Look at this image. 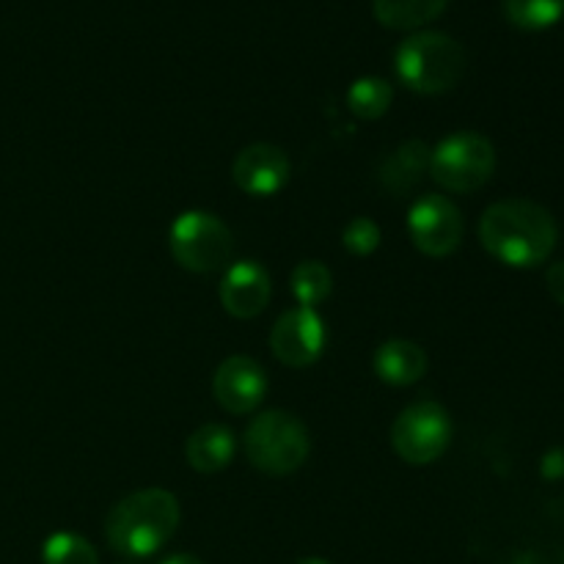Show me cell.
<instances>
[{"label": "cell", "instance_id": "6da1fadb", "mask_svg": "<svg viewBox=\"0 0 564 564\" xmlns=\"http://www.w3.org/2000/svg\"><path fill=\"white\" fill-rule=\"evenodd\" d=\"M485 251L510 268H538L554 253L560 226L554 215L529 198H505L485 209L479 220Z\"/></svg>", "mask_w": 564, "mask_h": 564}, {"label": "cell", "instance_id": "7a4b0ae2", "mask_svg": "<svg viewBox=\"0 0 564 564\" xmlns=\"http://www.w3.org/2000/svg\"><path fill=\"white\" fill-rule=\"evenodd\" d=\"M180 527V501L163 488L135 490L105 516V540L116 554L152 556L174 538Z\"/></svg>", "mask_w": 564, "mask_h": 564}, {"label": "cell", "instance_id": "3957f363", "mask_svg": "<svg viewBox=\"0 0 564 564\" xmlns=\"http://www.w3.org/2000/svg\"><path fill=\"white\" fill-rule=\"evenodd\" d=\"M394 66L411 91L444 94L460 83L466 72V50L446 33L422 31L397 47Z\"/></svg>", "mask_w": 564, "mask_h": 564}, {"label": "cell", "instance_id": "277c9868", "mask_svg": "<svg viewBox=\"0 0 564 564\" xmlns=\"http://www.w3.org/2000/svg\"><path fill=\"white\" fill-rule=\"evenodd\" d=\"M246 455L253 468L273 477L297 471L308 457V430L286 411L259 413L246 430Z\"/></svg>", "mask_w": 564, "mask_h": 564}, {"label": "cell", "instance_id": "5b68a950", "mask_svg": "<svg viewBox=\"0 0 564 564\" xmlns=\"http://www.w3.org/2000/svg\"><path fill=\"white\" fill-rule=\"evenodd\" d=\"M169 248L171 257L191 273H215L231 259L235 237L218 215L191 209L171 224Z\"/></svg>", "mask_w": 564, "mask_h": 564}, {"label": "cell", "instance_id": "8992f818", "mask_svg": "<svg viewBox=\"0 0 564 564\" xmlns=\"http://www.w3.org/2000/svg\"><path fill=\"white\" fill-rule=\"evenodd\" d=\"M496 149L479 132H455L430 154V174L444 191L474 193L494 176Z\"/></svg>", "mask_w": 564, "mask_h": 564}, {"label": "cell", "instance_id": "52a82bcc", "mask_svg": "<svg viewBox=\"0 0 564 564\" xmlns=\"http://www.w3.org/2000/svg\"><path fill=\"white\" fill-rule=\"evenodd\" d=\"M452 441V419L444 405L422 400L408 405L391 424V446L413 466L435 463Z\"/></svg>", "mask_w": 564, "mask_h": 564}, {"label": "cell", "instance_id": "ba28073f", "mask_svg": "<svg viewBox=\"0 0 564 564\" xmlns=\"http://www.w3.org/2000/svg\"><path fill=\"white\" fill-rule=\"evenodd\" d=\"M408 235L422 253L444 259L463 240V215L446 196H422L408 209Z\"/></svg>", "mask_w": 564, "mask_h": 564}, {"label": "cell", "instance_id": "9c48e42d", "mask_svg": "<svg viewBox=\"0 0 564 564\" xmlns=\"http://www.w3.org/2000/svg\"><path fill=\"white\" fill-rule=\"evenodd\" d=\"M325 347V323L314 308L297 306L281 314L270 334V350L284 367H312Z\"/></svg>", "mask_w": 564, "mask_h": 564}, {"label": "cell", "instance_id": "30bf717a", "mask_svg": "<svg viewBox=\"0 0 564 564\" xmlns=\"http://www.w3.org/2000/svg\"><path fill=\"white\" fill-rule=\"evenodd\" d=\"M213 394L224 411L237 413V416L257 411L268 394L264 369L248 356H229L215 369Z\"/></svg>", "mask_w": 564, "mask_h": 564}, {"label": "cell", "instance_id": "8fae6325", "mask_svg": "<svg viewBox=\"0 0 564 564\" xmlns=\"http://www.w3.org/2000/svg\"><path fill=\"white\" fill-rule=\"evenodd\" d=\"M231 176L248 196H273L290 180V158L273 143H251L235 158Z\"/></svg>", "mask_w": 564, "mask_h": 564}, {"label": "cell", "instance_id": "7c38bea8", "mask_svg": "<svg viewBox=\"0 0 564 564\" xmlns=\"http://www.w3.org/2000/svg\"><path fill=\"white\" fill-rule=\"evenodd\" d=\"M270 295H273V284H270L268 270L253 259L231 264L220 281V303L237 319H251L262 314Z\"/></svg>", "mask_w": 564, "mask_h": 564}, {"label": "cell", "instance_id": "4fadbf2b", "mask_svg": "<svg viewBox=\"0 0 564 564\" xmlns=\"http://www.w3.org/2000/svg\"><path fill=\"white\" fill-rule=\"evenodd\" d=\"M375 372L389 386H411L427 372V352L416 341H383L375 352Z\"/></svg>", "mask_w": 564, "mask_h": 564}, {"label": "cell", "instance_id": "5bb4252c", "mask_svg": "<svg viewBox=\"0 0 564 564\" xmlns=\"http://www.w3.org/2000/svg\"><path fill=\"white\" fill-rule=\"evenodd\" d=\"M430 154H433V149L419 138L397 147L380 169V182H383L386 191L397 193V196L411 193L424 180V174H430Z\"/></svg>", "mask_w": 564, "mask_h": 564}, {"label": "cell", "instance_id": "9a60e30c", "mask_svg": "<svg viewBox=\"0 0 564 564\" xmlns=\"http://www.w3.org/2000/svg\"><path fill=\"white\" fill-rule=\"evenodd\" d=\"M235 433L224 424H204L187 438L185 457L191 468L202 474L224 471L235 457Z\"/></svg>", "mask_w": 564, "mask_h": 564}, {"label": "cell", "instance_id": "2e32d148", "mask_svg": "<svg viewBox=\"0 0 564 564\" xmlns=\"http://www.w3.org/2000/svg\"><path fill=\"white\" fill-rule=\"evenodd\" d=\"M449 0H372L380 25L394 31H416L444 14Z\"/></svg>", "mask_w": 564, "mask_h": 564}, {"label": "cell", "instance_id": "e0dca14e", "mask_svg": "<svg viewBox=\"0 0 564 564\" xmlns=\"http://www.w3.org/2000/svg\"><path fill=\"white\" fill-rule=\"evenodd\" d=\"M391 99H394V91L383 77H358L347 91V108L358 119L372 121L391 108Z\"/></svg>", "mask_w": 564, "mask_h": 564}, {"label": "cell", "instance_id": "ac0fdd59", "mask_svg": "<svg viewBox=\"0 0 564 564\" xmlns=\"http://www.w3.org/2000/svg\"><path fill=\"white\" fill-rule=\"evenodd\" d=\"M330 290H334L330 270L323 262H317V259L301 262L292 270V295H295L297 306H319L330 295Z\"/></svg>", "mask_w": 564, "mask_h": 564}, {"label": "cell", "instance_id": "d6986e66", "mask_svg": "<svg viewBox=\"0 0 564 564\" xmlns=\"http://www.w3.org/2000/svg\"><path fill=\"white\" fill-rule=\"evenodd\" d=\"M505 14L521 31H545L564 14V0H505Z\"/></svg>", "mask_w": 564, "mask_h": 564}, {"label": "cell", "instance_id": "ffe728a7", "mask_svg": "<svg viewBox=\"0 0 564 564\" xmlns=\"http://www.w3.org/2000/svg\"><path fill=\"white\" fill-rule=\"evenodd\" d=\"M42 564H99V556L97 549L80 534L58 532L44 543Z\"/></svg>", "mask_w": 564, "mask_h": 564}, {"label": "cell", "instance_id": "44dd1931", "mask_svg": "<svg viewBox=\"0 0 564 564\" xmlns=\"http://www.w3.org/2000/svg\"><path fill=\"white\" fill-rule=\"evenodd\" d=\"M341 242L350 253L356 257H369V253L378 251L380 246V229L372 218H352L350 224L345 226V235H341Z\"/></svg>", "mask_w": 564, "mask_h": 564}, {"label": "cell", "instance_id": "7402d4cb", "mask_svg": "<svg viewBox=\"0 0 564 564\" xmlns=\"http://www.w3.org/2000/svg\"><path fill=\"white\" fill-rule=\"evenodd\" d=\"M545 284H549L551 297H554L560 306H564V262H554L545 273Z\"/></svg>", "mask_w": 564, "mask_h": 564}, {"label": "cell", "instance_id": "603a6c76", "mask_svg": "<svg viewBox=\"0 0 564 564\" xmlns=\"http://www.w3.org/2000/svg\"><path fill=\"white\" fill-rule=\"evenodd\" d=\"M163 564H204V562L198 560V556H191V554H174V556H169Z\"/></svg>", "mask_w": 564, "mask_h": 564}, {"label": "cell", "instance_id": "cb8c5ba5", "mask_svg": "<svg viewBox=\"0 0 564 564\" xmlns=\"http://www.w3.org/2000/svg\"><path fill=\"white\" fill-rule=\"evenodd\" d=\"M297 564H328V562L317 560V556H308V560H303V562H297Z\"/></svg>", "mask_w": 564, "mask_h": 564}]
</instances>
